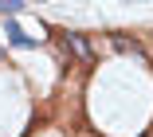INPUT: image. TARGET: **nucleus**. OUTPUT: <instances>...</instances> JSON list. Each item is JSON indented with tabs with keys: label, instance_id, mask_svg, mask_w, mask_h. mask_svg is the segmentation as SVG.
Instances as JSON below:
<instances>
[{
	"label": "nucleus",
	"instance_id": "nucleus-1",
	"mask_svg": "<svg viewBox=\"0 0 153 137\" xmlns=\"http://www.w3.org/2000/svg\"><path fill=\"white\" fill-rule=\"evenodd\" d=\"M4 36H8V43H12V47H20V51H36V47L43 43V39H36V36H27V31H24L12 16H8V24H4Z\"/></svg>",
	"mask_w": 153,
	"mask_h": 137
},
{
	"label": "nucleus",
	"instance_id": "nucleus-2",
	"mask_svg": "<svg viewBox=\"0 0 153 137\" xmlns=\"http://www.w3.org/2000/svg\"><path fill=\"white\" fill-rule=\"evenodd\" d=\"M63 47H67L79 63H94V51H90L86 36H79V31H67V36H63Z\"/></svg>",
	"mask_w": 153,
	"mask_h": 137
},
{
	"label": "nucleus",
	"instance_id": "nucleus-3",
	"mask_svg": "<svg viewBox=\"0 0 153 137\" xmlns=\"http://www.w3.org/2000/svg\"><path fill=\"white\" fill-rule=\"evenodd\" d=\"M114 47H118V51H134V55L145 59V47H141L137 39H122V36H114Z\"/></svg>",
	"mask_w": 153,
	"mask_h": 137
},
{
	"label": "nucleus",
	"instance_id": "nucleus-4",
	"mask_svg": "<svg viewBox=\"0 0 153 137\" xmlns=\"http://www.w3.org/2000/svg\"><path fill=\"white\" fill-rule=\"evenodd\" d=\"M24 8V0H0V16H16Z\"/></svg>",
	"mask_w": 153,
	"mask_h": 137
},
{
	"label": "nucleus",
	"instance_id": "nucleus-5",
	"mask_svg": "<svg viewBox=\"0 0 153 137\" xmlns=\"http://www.w3.org/2000/svg\"><path fill=\"white\" fill-rule=\"evenodd\" d=\"M39 4H43V0H39Z\"/></svg>",
	"mask_w": 153,
	"mask_h": 137
}]
</instances>
